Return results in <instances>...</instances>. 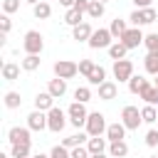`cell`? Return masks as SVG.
<instances>
[{
  "mask_svg": "<svg viewBox=\"0 0 158 158\" xmlns=\"http://www.w3.org/2000/svg\"><path fill=\"white\" fill-rule=\"evenodd\" d=\"M22 49H25V54H42V49H44V40H42V35H40L37 30L25 32Z\"/></svg>",
  "mask_w": 158,
  "mask_h": 158,
  "instance_id": "6da1fadb",
  "label": "cell"
},
{
  "mask_svg": "<svg viewBox=\"0 0 158 158\" xmlns=\"http://www.w3.org/2000/svg\"><path fill=\"white\" fill-rule=\"evenodd\" d=\"M86 133L89 136H104L106 133V128H109V123H106V116L104 114H99V111H91L89 114V118H86Z\"/></svg>",
  "mask_w": 158,
  "mask_h": 158,
  "instance_id": "7a4b0ae2",
  "label": "cell"
},
{
  "mask_svg": "<svg viewBox=\"0 0 158 158\" xmlns=\"http://www.w3.org/2000/svg\"><path fill=\"white\" fill-rule=\"evenodd\" d=\"M86 44L91 49H109L114 44V35L109 32V27H99V30H94V35H91V40Z\"/></svg>",
  "mask_w": 158,
  "mask_h": 158,
  "instance_id": "3957f363",
  "label": "cell"
},
{
  "mask_svg": "<svg viewBox=\"0 0 158 158\" xmlns=\"http://www.w3.org/2000/svg\"><path fill=\"white\" fill-rule=\"evenodd\" d=\"M121 123L128 128V131H138V126L143 123V118H141V111H138V106H123V111H121Z\"/></svg>",
  "mask_w": 158,
  "mask_h": 158,
  "instance_id": "277c9868",
  "label": "cell"
},
{
  "mask_svg": "<svg viewBox=\"0 0 158 158\" xmlns=\"http://www.w3.org/2000/svg\"><path fill=\"white\" fill-rule=\"evenodd\" d=\"M64 126H67V114H64L59 106H52V109L47 111V131L59 133Z\"/></svg>",
  "mask_w": 158,
  "mask_h": 158,
  "instance_id": "5b68a950",
  "label": "cell"
},
{
  "mask_svg": "<svg viewBox=\"0 0 158 158\" xmlns=\"http://www.w3.org/2000/svg\"><path fill=\"white\" fill-rule=\"evenodd\" d=\"M79 74V64L72 59H57L54 62V77L59 79H74Z\"/></svg>",
  "mask_w": 158,
  "mask_h": 158,
  "instance_id": "8992f818",
  "label": "cell"
},
{
  "mask_svg": "<svg viewBox=\"0 0 158 158\" xmlns=\"http://www.w3.org/2000/svg\"><path fill=\"white\" fill-rule=\"evenodd\" d=\"M67 116H69V123L72 126H86V118H89V111H86V106L84 104H79V101H74L69 109H67Z\"/></svg>",
  "mask_w": 158,
  "mask_h": 158,
  "instance_id": "52a82bcc",
  "label": "cell"
},
{
  "mask_svg": "<svg viewBox=\"0 0 158 158\" xmlns=\"http://www.w3.org/2000/svg\"><path fill=\"white\" fill-rule=\"evenodd\" d=\"M7 141H10L12 146H30V143H32L30 128H27V126H12V128L7 131Z\"/></svg>",
  "mask_w": 158,
  "mask_h": 158,
  "instance_id": "ba28073f",
  "label": "cell"
},
{
  "mask_svg": "<svg viewBox=\"0 0 158 158\" xmlns=\"http://www.w3.org/2000/svg\"><path fill=\"white\" fill-rule=\"evenodd\" d=\"M131 77H133V62H131V59H118V62H114V79H118V84H121V81L128 84Z\"/></svg>",
  "mask_w": 158,
  "mask_h": 158,
  "instance_id": "9c48e42d",
  "label": "cell"
},
{
  "mask_svg": "<svg viewBox=\"0 0 158 158\" xmlns=\"http://www.w3.org/2000/svg\"><path fill=\"white\" fill-rule=\"evenodd\" d=\"M143 40H146V35L141 32V27H128L126 32H123V37L118 40V42H123L128 49H136L138 44H143Z\"/></svg>",
  "mask_w": 158,
  "mask_h": 158,
  "instance_id": "30bf717a",
  "label": "cell"
},
{
  "mask_svg": "<svg viewBox=\"0 0 158 158\" xmlns=\"http://www.w3.org/2000/svg\"><path fill=\"white\" fill-rule=\"evenodd\" d=\"M27 128H30V131H44V128H47V114L35 109V111L27 116Z\"/></svg>",
  "mask_w": 158,
  "mask_h": 158,
  "instance_id": "8fae6325",
  "label": "cell"
},
{
  "mask_svg": "<svg viewBox=\"0 0 158 158\" xmlns=\"http://www.w3.org/2000/svg\"><path fill=\"white\" fill-rule=\"evenodd\" d=\"M148 86H151V81H148L146 77H141V74H133V77L128 79V91H131V94H136V96H141Z\"/></svg>",
  "mask_w": 158,
  "mask_h": 158,
  "instance_id": "7c38bea8",
  "label": "cell"
},
{
  "mask_svg": "<svg viewBox=\"0 0 158 158\" xmlns=\"http://www.w3.org/2000/svg\"><path fill=\"white\" fill-rule=\"evenodd\" d=\"M86 148H89L91 156H96V153H106V151H109V138H104V136H91V138L86 141Z\"/></svg>",
  "mask_w": 158,
  "mask_h": 158,
  "instance_id": "4fadbf2b",
  "label": "cell"
},
{
  "mask_svg": "<svg viewBox=\"0 0 158 158\" xmlns=\"http://www.w3.org/2000/svg\"><path fill=\"white\" fill-rule=\"evenodd\" d=\"M91 35H94V30H91V25L84 20L81 25H77V27H72V37L77 40V42H89L91 40Z\"/></svg>",
  "mask_w": 158,
  "mask_h": 158,
  "instance_id": "5bb4252c",
  "label": "cell"
},
{
  "mask_svg": "<svg viewBox=\"0 0 158 158\" xmlns=\"http://www.w3.org/2000/svg\"><path fill=\"white\" fill-rule=\"evenodd\" d=\"M116 94H118V84L116 81H104L101 86H99V99L101 101H111V99H116Z\"/></svg>",
  "mask_w": 158,
  "mask_h": 158,
  "instance_id": "9a60e30c",
  "label": "cell"
},
{
  "mask_svg": "<svg viewBox=\"0 0 158 158\" xmlns=\"http://www.w3.org/2000/svg\"><path fill=\"white\" fill-rule=\"evenodd\" d=\"M126 126L121 123V121H116V123H109V128H106V138H109V143L111 141H123L126 138Z\"/></svg>",
  "mask_w": 158,
  "mask_h": 158,
  "instance_id": "2e32d148",
  "label": "cell"
},
{
  "mask_svg": "<svg viewBox=\"0 0 158 158\" xmlns=\"http://www.w3.org/2000/svg\"><path fill=\"white\" fill-rule=\"evenodd\" d=\"M47 91H49V94H52L54 99L64 96V94H67V79H59V77L49 79V84H47Z\"/></svg>",
  "mask_w": 158,
  "mask_h": 158,
  "instance_id": "e0dca14e",
  "label": "cell"
},
{
  "mask_svg": "<svg viewBox=\"0 0 158 158\" xmlns=\"http://www.w3.org/2000/svg\"><path fill=\"white\" fill-rule=\"evenodd\" d=\"M52 106H54V96H52L49 91H42V94L35 96V109H37V111H44V114H47Z\"/></svg>",
  "mask_w": 158,
  "mask_h": 158,
  "instance_id": "ac0fdd59",
  "label": "cell"
},
{
  "mask_svg": "<svg viewBox=\"0 0 158 158\" xmlns=\"http://www.w3.org/2000/svg\"><path fill=\"white\" fill-rule=\"evenodd\" d=\"M89 138H91L89 133H72V136H67V138L62 141V146L72 151V148H79V146H84V143H86Z\"/></svg>",
  "mask_w": 158,
  "mask_h": 158,
  "instance_id": "d6986e66",
  "label": "cell"
},
{
  "mask_svg": "<svg viewBox=\"0 0 158 158\" xmlns=\"http://www.w3.org/2000/svg\"><path fill=\"white\" fill-rule=\"evenodd\" d=\"M109 156H111V158H126V156H128L126 141H111V143H109Z\"/></svg>",
  "mask_w": 158,
  "mask_h": 158,
  "instance_id": "ffe728a7",
  "label": "cell"
},
{
  "mask_svg": "<svg viewBox=\"0 0 158 158\" xmlns=\"http://www.w3.org/2000/svg\"><path fill=\"white\" fill-rule=\"evenodd\" d=\"M17 77H20V64L5 62V64H2V79H5V81H17Z\"/></svg>",
  "mask_w": 158,
  "mask_h": 158,
  "instance_id": "44dd1931",
  "label": "cell"
},
{
  "mask_svg": "<svg viewBox=\"0 0 158 158\" xmlns=\"http://www.w3.org/2000/svg\"><path fill=\"white\" fill-rule=\"evenodd\" d=\"M143 67H146V72H148L151 77H158V49L146 54V59H143Z\"/></svg>",
  "mask_w": 158,
  "mask_h": 158,
  "instance_id": "7402d4cb",
  "label": "cell"
},
{
  "mask_svg": "<svg viewBox=\"0 0 158 158\" xmlns=\"http://www.w3.org/2000/svg\"><path fill=\"white\" fill-rule=\"evenodd\" d=\"M64 22H67L69 27H77V25L84 22V12H79L77 7H69V10L64 12Z\"/></svg>",
  "mask_w": 158,
  "mask_h": 158,
  "instance_id": "603a6c76",
  "label": "cell"
},
{
  "mask_svg": "<svg viewBox=\"0 0 158 158\" xmlns=\"http://www.w3.org/2000/svg\"><path fill=\"white\" fill-rule=\"evenodd\" d=\"M126 52H128V47H126L123 42H118V40H116V42L109 47V57H111L114 62H118V59H126Z\"/></svg>",
  "mask_w": 158,
  "mask_h": 158,
  "instance_id": "cb8c5ba5",
  "label": "cell"
},
{
  "mask_svg": "<svg viewBox=\"0 0 158 158\" xmlns=\"http://www.w3.org/2000/svg\"><path fill=\"white\" fill-rule=\"evenodd\" d=\"M86 79H89V84H91V86H101V84L106 81V69H104L101 64H96V67H94V72H91Z\"/></svg>",
  "mask_w": 158,
  "mask_h": 158,
  "instance_id": "d4e9b609",
  "label": "cell"
},
{
  "mask_svg": "<svg viewBox=\"0 0 158 158\" xmlns=\"http://www.w3.org/2000/svg\"><path fill=\"white\" fill-rule=\"evenodd\" d=\"M32 12H35V17H37V20H47V17L52 15V5H49L47 0H40V2L32 7Z\"/></svg>",
  "mask_w": 158,
  "mask_h": 158,
  "instance_id": "484cf974",
  "label": "cell"
},
{
  "mask_svg": "<svg viewBox=\"0 0 158 158\" xmlns=\"http://www.w3.org/2000/svg\"><path fill=\"white\" fill-rule=\"evenodd\" d=\"M40 54H25V59L20 62V67L25 69V72H35V69H40Z\"/></svg>",
  "mask_w": 158,
  "mask_h": 158,
  "instance_id": "4316f807",
  "label": "cell"
},
{
  "mask_svg": "<svg viewBox=\"0 0 158 158\" xmlns=\"http://www.w3.org/2000/svg\"><path fill=\"white\" fill-rule=\"evenodd\" d=\"M126 30H128L126 20H118V17H116V20H111V25H109V32H111L114 37H118V40L123 37V32H126Z\"/></svg>",
  "mask_w": 158,
  "mask_h": 158,
  "instance_id": "83f0119b",
  "label": "cell"
},
{
  "mask_svg": "<svg viewBox=\"0 0 158 158\" xmlns=\"http://www.w3.org/2000/svg\"><path fill=\"white\" fill-rule=\"evenodd\" d=\"M104 10H106V5H104V2L91 0V5H89V10H86V15H89L91 20H99V17H104Z\"/></svg>",
  "mask_w": 158,
  "mask_h": 158,
  "instance_id": "f1b7e54d",
  "label": "cell"
},
{
  "mask_svg": "<svg viewBox=\"0 0 158 158\" xmlns=\"http://www.w3.org/2000/svg\"><path fill=\"white\" fill-rule=\"evenodd\" d=\"M141 118H143V123H156L158 121V111H156V106H143L141 109Z\"/></svg>",
  "mask_w": 158,
  "mask_h": 158,
  "instance_id": "f546056e",
  "label": "cell"
},
{
  "mask_svg": "<svg viewBox=\"0 0 158 158\" xmlns=\"http://www.w3.org/2000/svg\"><path fill=\"white\" fill-rule=\"evenodd\" d=\"M141 99H143L148 106H156V104H158V86H148V89L141 94Z\"/></svg>",
  "mask_w": 158,
  "mask_h": 158,
  "instance_id": "4dcf8cb0",
  "label": "cell"
},
{
  "mask_svg": "<svg viewBox=\"0 0 158 158\" xmlns=\"http://www.w3.org/2000/svg\"><path fill=\"white\" fill-rule=\"evenodd\" d=\"M74 99H77L79 104H86V101L91 99V89H89V86H77V89H74Z\"/></svg>",
  "mask_w": 158,
  "mask_h": 158,
  "instance_id": "1f68e13d",
  "label": "cell"
},
{
  "mask_svg": "<svg viewBox=\"0 0 158 158\" xmlns=\"http://www.w3.org/2000/svg\"><path fill=\"white\" fill-rule=\"evenodd\" d=\"M2 101H5V106H7V109H17V106L22 104V99H20V94H17V91H7Z\"/></svg>",
  "mask_w": 158,
  "mask_h": 158,
  "instance_id": "d6a6232c",
  "label": "cell"
},
{
  "mask_svg": "<svg viewBox=\"0 0 158 158\" xmlns=\"http://www.w3.org/2000/svg\"><path fill=\"white\" fill-rule=\"evenodd\" d=\"M143 47H146L148 52H156V49H158V32H151V35H146V40H143Z\"/></svg>",
  "mask_w": 158,
  "mask_h": 158,
  "instance_id": "836d02e7",
  "label": "cell"
},
{
  "mask_svg": "<svg viewBox=\"0 0 158 158\" xmlns=\"http://www.w3.org/2000/svg\"><path fill=\"white\" fill-rule=\"evenodd\" d=\"M49 158H72V151L59 143V146H54V148L49 151Z\"/></svg>",
  "mask_w": 158,
  "mask_h": 158,
  "instance_id": "e575fe53",
  "label": "cell"
},
{
  "mask_svg": "<svg viewBox=\"0 0 158 158\" xmlns=\"http://www.w3.org/2000/svg\"><path fill=\"white\" fill-rule=\"evenodd\" d=\"M128 22H131V27H143V25H146L143 12H141V10H133V12H131V17H128Z\"/></svg>",
  "mask_w": 158,
  "mask_h": 158,
  "instance_id": "d590c367",
  "label": "cell"
},
{
  "mask_svg": "<svg viewBox=\"0 0 158 158\" xmlns=\"http://www.w3.org/2000/svg\"><path fill=\"white\" fill-rule=\"evenodd\" d=\"M94 67H96V64H94L91 59H79V74H84V77H89V74L94 72Z\"/></svg>",
  "mask_w": 158,
  "mask_h": 158,
  "instance_id": "8d00e7d4",
  "label": "cell"
},
{
  "mask_svg": "<svg viewBox=\"0 0 158 158\" xmlns=\"http://www.w3.org/2000/svg\"><path fill=\"white\" fill-rule=\"evenodd\" d=\"M12 158H32L30 156V146H12Z\"/></svg>",
  "mask_w": 158,
  "mask_h": 158,
  "instance_id": "74e56055",
  "label": "cell"
},
{
  "mask_svg": "<svg viewBox=\"0 0 158 158\" xmlns=\"http://www.w3.org/2000/svg\"><path fill=\"white\" fill-rule=\"evenodd\" d=\"M20 10V0H2V12L5 15H12Z\"/></svg>",
  "mask_w": 158,
  "mask_h": 158,
  "instance_id": "f35d334b",
  "label": "cell"
},
{
  "mask_svg": "<svg viewBox=\"0 0 158 158\" xmlns=\"http://www.w3.org/2000/svg\"><path fill=\"white\" fill-rule=\"evenodd\" d=\"M141 12H143V20H146V25H151V22H156V20H158V12H156V7H143Z\"/></svg>",
  "mask_w": 158,
  "mask_h": 158,
  "instance_id": "ab89813d",
  "label": "cell"
},
{
  "mask_svg": "<svg viewBox=\"0 0 158 158\" xmlns=\"http://www.w3.org/2000/svg\"><path fill=\"white\" fill-rule=\"evenodd\" d=\"M146 146H148V148H156V146H158V131H156V128H151V131L146 133Z\"/></svg>",
  "mask_w": 158,
  "mask_h": 158,
  "instance_id": "60d3db41",
  "label": "cell"
},
{
  "mask_svg": "<svg viewBox=\"0 0 158 158\" xmlns=\"http://www.w3.org/2000/svg\"><path fill=\"white\" fill-rule=\"evenodd\" d=\"M72 158H91V153L86 146H79V148H72Z\"/></svg>",
  "mask_w": 158,
  "mask_h": 158,
  "instance_id": "b9f144b4",
  "label": "cell"
},
{
  "mask_svg": "<svg viewBox=\"0 0 158 158\" xmlns=\"http://www.w3.org/2000/svg\"><path fill=\"white\" fill-rule=\"evenodd\" d=\"M10 27H12V22H10V15H5V12H2V17H0V30H2V37L10 32Z\"/></svg>",
  "mask_w": 158,
  "mask_h": 158,
  "instance_id": "7bdbcfd3",
  "label": "cell"
},
{
  "mask_svg": "<svg viewBox=\"0 0 158 158\" xmlns=\"http://www.w3.org/2000/svg\"><path fill=\"white\" fill-rule=\"evenodd\" d=\"M89 5H91V0H77V2H74V7H77L79 12H84V15H86V10H89Z\"/></svg>",
  "mask_w": 158,
  "mask_h": 158,
  "instance_id": "ee69618b",
  "label": "cell"
},
{
  "mask_svg": "<svg viewBox=\"0 0 158 158\" xmlns=\"http://www.w3.org/2000/svg\"><path fill=\"white\" fill-rule=\"evenodd\" d=\"M133 5H136V10H143V7H151V2L153 0H131Z\"/></svg>",
  "mask_w": 158,
  "mask_h": 158,
  "instance_id": "f6af8a7d",
  "label": "cell"
},
{
  "mask_svg": "<svg viewBox=\"0 0 158 158\" xmlns=\"http://www.w3.org/2000/svg\"><path fill=\"white\" fill-rule=\"evenodd\" d=\"M74 2H77V0H59V5H64L67 10H69V7H74Z\"/></svg>",
  "mask_w": 158,
  "mask_h": 158,
  "instance_id": "bcb514c9",
  "label": "cell"
},
{
  "mask_svg": "<svg viewBox=\"0 0 158 158\" xmlns=\"http://www.w3.org/2000/svg\"><path fill=\"white\" fill-rule=\"evenodd\" d=\"M91 158H111V156H106V153H96V156H91Z\"/></svg>",
  "mask_w": 158,
  "mask_h": 158,
  "instance_id": "7dc6e473",
  "label": "cell"
},
{
  "mask_svg": "<svg viewBox=\"0 0 158 158\" xmlns=\"http://www.w3.org/2000/svg\"><path fill=\"white\" fill-rule=\"evenodd\" d=\"M25 2H30V5H32V7H35V5H37V2H40V0H25Z\"/></svg>",
  "mask_w": 158,
  "mask_h": 158,
  "instance_id": "c3c4849f",
  "label": "cell"
},
{
  "mask_svg": "<svg viewBox=\"0 0 158 158\" xmlns=\"http://www.w3.org/2000/svg\"><path fill=\"white\" fill-rule=\"evenodd\" d=\"M99 2H104V5H106V2H109V0H99Z\"/></svg>",
  "mask_w": 158,
  "mask_h": 158,
  "instance_id": "681fc988",
  "label": "cell"
},
{
  "mask_svg": "<svg viewBox=\"0 0 158 158\" xmlns=\"http://www.w3.org/2000/svg\"><path fill=\"white\" fill-rule=\"evenodd\" d=\"M153 86H158V77H156V84H153Z\"/></svg>",
  "mask_w": 158,
  "mask_h": 158,
  "instance_id": "f907efd6",
  "label": "cell"
},
{
  "mask_svg": "<svg viewBox=\"0 0 158 158\" xmlns=\"http://www.w3.org/2000/svg\"><path fill=\"white\" fill-rule=\"evenodd\" d=\"M151 158H158V156H151Z\"/></svg>",
  "mask_w": 158,
  "mask_h": 158,
  "instance_id": "816d5d0a",
  "label": "cell"
},
{
  "mask_svg": "<svg viewBox=\"0 0 158 158\" xmlns=\"http://www.w3.org/2000/svg\"><path fill=\"white\" fill-rule=\"evenodd\" d=\"M47 2H49V0H47Z\"/></svg>",
  "mask_w": 158,
  "mask_h": 158,
  "instance_id": "f5cc1de1",
  "label": "cell"
},
{
  "mask_svg": "<svg viewBox=\"0 0 158 158\" xmlns=\"http://www.w3.org/2000/svg\"><path fill=\"white\" fill-rule=\"evenodd\" d=\"M32 158H35V156H32Z\"/></svg>",
  "mask_w": 158,
  "mask_h": 158,
  "instance_id": "db71d44e",
  "label": "cell"
}]
</instances>
